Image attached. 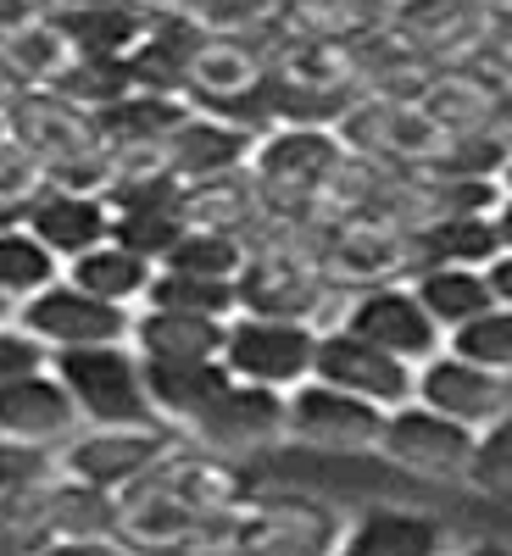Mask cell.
Segmentation results:
<instances>
[{
	"label": "cell",
	"instance_id": "obj_1",
	"mask_svg": "<svg viewBox=\"0 0 512 556\" xmlns=\"http://www.w3.org/2000/svg\"><path fill=\"white\" fill-rule=\"evenodd\" d=\"M51 367L73 390L84 424L96 429H134V424H162V412L146 384V356L134 340H107V345H73L51 351Z\"/></svg>",
	"mask_w": 512,
	"mask_h": 556
},
{
	"label": "cell",
	"instance_id": "obj_2",
	"mask_svg": "<svg viewBox=\"0 0 512 556\" xmlns=\"http://www.w3.org/2000/svg\"><path fill=\"white\" fill-rule=\"evenodd\" d=\"M317 340H323L317 323L267 317V312H235V317H228L223 362H228V374H235V379L296 390V384L312 379V367H317Z\"/></svg>",
	"mask_w": 512,
	"mask_h": 556
},
{
	"label": "cell",
	"instance_id": "obj_3",
	"mask_svg": "<svg viewBox=\"0 0 512 556\" xmlns=\"http://www.w3.org/2000/svg\"><path fill=\"white\" fill-rule=\"evenodd\" d=\"M17 323L45 340L51 351H73V345H107V340H134V306L107 301L96 290L73 285L62 273L57 285H45L39 295L17 301Z\"/></svg>",
	"mask_w": 512,
	"mask_h": 556
},
{
	"label": "cell",
	"instance_id": "obj_4",
	"mask_svg": "<svg viewBox=\"0 0 512 556\" xmlns=\"http://www.w3.org/2000/svg\"><path fill=\"white\" fill-rule=\"evenodd\" d=\"M474 445H479L474 424H462V417H451V412H440L429 401H417V395L390 406L385 440H379V451L390 462H401V468H412V473H435V479L469 473Z\"/></svg>",
	"mask_w": 512,
	"mask_h": 556
},
{
	"label": "cell",
	"instance_id": "obj_5",
	"mask_svg": "<svg viewBox=\"0 0 512 556\" xmlns=\"http://www.w3.org/2000/svg\"><path fill=\"white\" fill-rule=\"evenodd\" d=\"M346 329L367 334L374 345L407 356L412 367H424L435 351H446V329L435 323V312L424 306V295H417L412 285H396V278H385V285H362L346 312H340Z\"/></svg>",
	"mask_w": 512,
	"mask_h": 556
},
{
	"label": "cell",
	"instance_id": "obj_6",
	"mask_svg": "<svg viewBox=\"0 0 512 556\" xmlns=\"http://www.w3.org/2000/svg\"><path fill=\"white\" fill-rule=\"evenodd\" d=\"M173 451H178V434L167 429V417H162V424H134V429H96V434H84V440H67L62 473L96 484V490L123 495L134 479L157 473Z\"/></svg>",
	"mask_w": 512,
	"mask_h": 556
},
{
	"label": "cell",
	"instance_id": "obj_7",
	"mask_svg": "<svg viewBox=\"0 0 512 556\" xmlns=\"http://www.w3.org/2000/svg\"><path fill=\"white\" fill-rule=\"evenodd\" d=\"M217 545H246V551H335L340 529L335 513H323L296 495H246L235 513H223Z\"/></svg>",
	"mask_w": 512,
	"mask_h": 556
},
{
	"label": "cell",
	"instance_id": "obj_8",
	"mask_svg": "<svg viewBox=\"0 0 512 556\" xmlns=\"http://www.w3.org/2000/svg\"><path fill=\"white\" fill-rule=\"evenodd\" d=\"M385 417L390 406L367 401L346 384L329 379H307L290 390V434L323 451H362V445H379L385 440Z\"/></svg>",
	"mask_w": 512,
	"mask_h": 556
},
{
	"label": "cell",
	"instance_id": "obj_9",
	"mask_svg": "<svg viewBox=\"0 0 512 556\" xmlns=\"http://www.w3.org/2000/svg\"><path fill=\"white\" fill-rule=\"evenodd\" d=\"M190 434L207 451H257V445H273L278 434H290V390L251 384V379H228L201 406Z\"/></svg>",
	"mask_w": 512,
	"mask_h": 556
},
{
	"label": "cell",
	"instance_id": "obj_10",
	"mask_svg": "<svg viewBox=\"0 0 512 556\" xmlns=\"http://www.w3.org/2000/svg\"><path fill=\"white\" fill-rule=\"evenodd\" d=\"M329 285L335 278L323 273V262H307L285 245H251V262L240 273V312L317 323L329 306Z\"/></svg>",
	"mask_w": 512,
	"mask_h": 556
},
{
	"label": "cell",
	"instance_id": "obj_11",
	"mask_svg": "<svg viewBox=\"0 0 512 556\" xmlns=\"http://www.w3.org/2000/svg\"><path fill=\"white\" fill-rule=\"evenodd\" d=\"M312 379H329V384H346L367 401H379V406H401L417 395V367L385 345H374L367 334L346 329V323H335V329H323L317 340V367H312Z\"/></svg>",
	"mask_w": 512,
	"mask_h": 556
},
{
	"label": "cell",
	"instance_id": "obj_12",
	"mask_svg": "<svg viewBox=\"0 0 512 556\" xmlns=\"http://www.w3.org/2000/svg\"><path fill=\"white\" fill-rule=\"evenodd\" d=\"M407 267H412V228H401L379 212H357L323 245V273L335 285H385V278H396Z\"/></svg>",
	"mask_w": 512,
	"mask_h": 556
},
{
	"label": "cell",
	"instance_id": "obj_13",
	"mask_svg": "<svg viewBox=\"0 0 512 556\" xmlns=\"http://www.w3.org/2000/svg\"><path fill=\"white\" fill-rule=\"evenodd\" d=\"M257 128L223 117V112H207L196 106L167 139H162V162L184 178V184H201V178H217V173H235V167H251L257 156Z\"/></svg>",
	"mask_w": 512,
	"mask_h": 556
},
{
	"label": "cell",
	"instance_id": "obj_14",
	"mask_svg": "<svg viewBox=\"0 0 512 556\" xmlns=\"http://www.w3.org/2000/svg\"><path fill=\"white\" fill-rule=\"evenodd\" d=\"M7 128L23 139L28 151H39L45 162H62V156H73V151L101 146L96 112H84L78 101H67L62 89H51V84L17 89L12 106H7Z\"/></svg>",
	"mask_w": 512,
	"mask_h": 556
},
{
	"label": "cell",
	"instance_id": "obj_15",
	"mask_svg": "<svg viewBox=\"0 0 512 556\" xmlns=\"http://www.w3.org/2000/svg\"><path fill=\"white\" fill-rule=\"evenodd\" d=\"M417 401H429V406L462 417V424L485 429V424H496V417H507V374L457 356L446 345V351H435L424 367H417Z\"/></svg>",
	"mask_w": 512,
	"mask_h": 556
},
{
	"label": "cell",
	"instance_id": "obj_16",
	"mask_svg": "<svg viewBox=\"0 0 512 556\" xmlns=\"http://www.w3.org/2000/svg\"><path fill=\"white\" fill-rule=\"evenodd\" d=\"M78 424H84V412H78L73 390L62 384V374H57L51 362L0 384V434L39 440V445H62V440H73Z\"/></svg>",
	"mask_w": 512,
	"mask_h": 556
},
{
	"label": "cell",
	"instance_id": "obj_17",
	"mask_svg": "<svg viewBox=\"0 0 512 556\" xmlns=\"http://www.w3.org/2000/svg\"><path fill=\"white\" fill-rule=\"evenodd\" d=\"M28 228L51 245L62 262L96 251L101 240H112L117 228V206L112 195H89V190H62V184H45L28 201Z\"/></svg>",
	"mask_w": 512,
	"mask_h": 556
},
{
	"label": "cell",
	"instance_id": "obj_18",
	"mask_svg": "<svg viewBox=\"0 0 512 556\" xmlns=\"http://www.w3.org/2000/svg\"><path fill=\"white\" fill-rule=\"evenodd\" d=\"M207 523H212V518L196 513V506L184 501L162 473L134 479V484L117 495V529H123V540H134V545H196Z\"/></svg>",
	"mask_w": 512,
	"mask_h": 556
},
{
	"label": "cell",
	"instance_id": "obj_19",
	"mask_svg": "<svg viewBox=\"0 0 512 556\" xmlns=\"http://www.w3.org/2000/svg\"><path fill=\"white\" fill-rule=\"evenodd\" d=\"M267 73H273V67L251 51V39H235L228 28H212V39L201 45L196 62H190V101L223 112V106L246 101Z\"/></svg>",
	"mask_w": 512,
	"mask_h": 556
},
{
	"label": "cell",
	"instance_id": "obj_20",
	"mask_svg": "<svg viewBox=\"0 0 512 556\" xmlns=\"http://www.w3.org/2000/svg\"><path fill=\"white\" fill-rule=\"evenodd\" d=\"M235 379L228 374L223 356H146V384H151V401L157 412L167 417V424L190 429L201 406Z\"/></svg>",
	"mask_w": 512,
	"mask_h": 556
},
{
	"label": "cell",
	"instance_id": "obj_21",
	"mask_svg": "<svg viewBox=\"0 0 512 556\" xmlns=\"http://www.w3.org/2000/svg\"><path fill=\"white\" fill-rule=\"evenodd\" d=\"M51 17L62 23L78 56H128L146 39L157 7H146V0H107V7H57Z\"/></svg>",
	"mask_w": 512,
	"mask_h": 556
},
{
	"label": "cell",
	"instance_id": "obj_22",
	"mask_svg": "<svg viewBox=\"0 0 512 556\" xmlns=\"http://www.w3.org/2000/svg\"><path fill=\"white\" fill-rule=\"evenodd\" d=\"M501 256V228L496 212H446L412 228V273L429 262H469V267H490Z\"/></svg>",
	"mask_w": 512,
	"mask_h": 556
},
{
	"label": "cell",
	"instance_id": "obj_23",
	"mask_svg": "<svg viewBox=\"0 0 512 556\" xmlns=\"http://www.w3.org/2000/svg\"><path fill=\"white\" fill-rule=\"evenodd\" d=\"M446 545L451 540H446L440 518L407 513V506H374V513H362L340 534V551H351V556H429Z\"/></svg>",
	"mask_w": 512,
	"mask_h": 556
},
{
	"label": "cell",
	"instance_id": "obj_24",
	"mask_svg": "<svg viewBox=\"0 0 512 556\" xmlns=\"http://www.w3.org/2000/svg\"><path fill=\"white\" fill-rule=\"evenodd\" d=\"M196 112L190 96H162V89H134V96L112 101L96 112L101 146L107 151H128V146H162V139Z\"/></svg>",
	"mask_w": 512,
	"mask_h": 556
},
{
	"label": "cell",
	"instance_id": "obj_25",
	"mask_svg": "<svg viewBox=\"0 0 512 556\" xmlns=\"http://www.w3.org/2000/svg\"><path fill=\"white\" fill-rule=\"evenodd\" d=\"M134 345H139V356H223L228 317L139 306L134 312Z\"/></svg>",
	"mask_w": 512,
	"mask_h": 556
},
{
	"label": "cell",
	"instance_id": "obj_26",
	"mask_svg": "<svg viewBox=\"0 0 512 556\" xmlns=\"http://www.w3.org/2000/svg\"><path fill=\"white\" fill-rule=\"evenodd\" d=\"M157 267H162L157 256L134 251V245H123V240L112 235V240H101L96 251L73 256V262H67V278H73V285H84V290H96V295H107V301L139 306V301H146V290H151V278H157Z\"/></svg>",
	"mask_w": 512,
	"mask_h": 556
},
{
	"label": "cell",
	"instance_id": "obj_27",
	"mask_svg": "<svg viewBox=\"0 0 512 556\" xmlns=\"http://www.w3.org/2000/svg\"><path fill=\"white\" fill-rule=\"evenodd\" d=\"M496 96H501V78H485L474 67H451V73H435L424 84L417 106H424L429 117H440L451 134H490Z\"/></svg>",
	"mask_w": 512,
	"mask_h": 556
},
{
	"label": "cell",
	"instance_id": "obj_28",
	"mask_svg": "<svg viewBox=\"0 0 512 556\" xmlns=\"http://www.w3.org/2000/svg\"><path fill=\"white\" fill-rule=\"evenodd\" d=\"M412 290L424 295V306L435 312V323L451 334L462 329L469 317H479L485 306H496V290H490V273L485 267H469V262H429L412 273Z\"/></svg>",
	"mask_w": 512,
	"mask_h": 556
},
{
	"label": "cell",
	"instance_id": "obj_29",
	"mask_svg": "<svg viewBox=\"0 0 512 556\" xmlns=\"http://www.w3.org/2000/svg\"><path fill=\"white\" fill-rule=\"evenodd\" d=\"M184 217L190 223H207V228H235V235L251 240V223H262V184L257 173L235 167V173H217V178H201L184 190Z\"/></svg>",
	"mask_w": 512,
	"mask_h": 556
},
{
	"label": "cell",
	"instance_id": "obj_30",
	"mask_svg": "<svg viewBox=\"0 0 512 556\" xmlns=\"http://www.w3.org/2000/svg\"><path fill=\"white\" fill-rule=\"evenodd\" d=\"M73 39L62 34L57 17H45L34 28H17V34H0V67H7L17 84H57L73 62Z\"/></svg>",
	"mask_w": 512,
	"mask_h": 556
},
{
	"label": "cell",
	"instance_id": "obj_31",
	"mask_svg": "<svg viewBox=\"0 0 512 556\" xmlns=\"http://www.w3.org/2000/svg\"><path fill=\"white\" fill-rule=\"evenodd\" d=\"M62 273H67V262L45 245L28 223L0 228V295L28 301V295H39L45 285H57Z\"/></svg>",
	"mask_w": 512,
	"mask_h": 556
},
{
	"label": "cell",
	"instance_id": "obj_32",
	"mask_svg": "<svg viewBox=\"0 0 512 556\" xmlns=\"http://www.w3.org/2000/svg\"><path fill=\"white\" fill-rule=\"evenodd\" d=\"M139 306H167V312H207V317H235L240 312V278H207V273H178L157 267L151 290Z\"/></svg>",
	"mask_w": 512,
	"mask_h": 556
},
{
	"label": "cell",
	"instance_id": "obj_33",
	"mask_svg": "<svg viewBox=\"0 0 512 556\" xmlns=\"http://www.w3.org/2000/svg\"><path fill=\"white\" fill-rule=\"evenodd\" d=\"M246 262H251V240L235 235V228H207V223H190L178 235V245L162 256V267L207 273V278H240Z\"/></svg>",
	"mask_w": 512,
	"mask_h": 556
},
{
	"label": "cell",
	"instance_id": "obj_34",
	"mask_svg": "<svg viewBox=\"0 0 512 556\" xmlns=\"http://www.w3.org/2000/svg\"><path fill=\"white\" fill-rule=\"evenodd\" d=\"M184 501L196 506V513H207V518H217V513H235V506L246 501V484L223 468V462H207V456H184V451H173L162 468H157Z\"/></svg>",
	"mask_w": 512,
	"mask_h": 556
},
{
	"label": "cell",
	"instance_id": "obj_35",
	"mask_svg": "<svg viewBox=\"0 0 512 556\" xmlns=\"http://www.w3.org/2000/svg\"><path fill=\"white\" fill-rule=\"evenodd\" d=\"M51 89H62L67 101H78L84 112H101V106H112V101H123V96H134V67H128V56H73L67 62V73L51 84Z\"/></svg>",
	"mask_w": 512,
	"mask_h": 556
},
{
	"label": "cell",
	"instance_id": "obj_36",
	"mask_svg": "<svg viewBox=\"0 0 512 556\" xmlns=\"http://www.w3.org/2000/svg\"><path fill=\"white\" fill-rule=\"evenodd\" d=\"M446 345H451L457 356H469V362L496 367V374H512V306H507V301L485 306L479 317L462 323V329H451Z\"/></svg>",
	"mask_w": 512,
	"mask_h": 556
},
{
	"label": "cell",
	"instance_id": "obj_37",
	"mask_svg": "<svg viewBox=\"0 0 512 556\" xmlns=\"http://www.w3.org/2000/svg\"><path fill=\"white\" fill-rule=\"evenodd\" d=\"M190 228V217H184V206H139V212H117V228L112 235L134 251H146V256H167L178 245V235Z\"/></svg>",
	"mask_w": 512,
	"mask_h": 556
},
{
	"label": "cell",
	"instance_id": "obj_38",
	"mask_svg": "<svg viewBox=\"0 0 512 556\" xmlns=\"http://www.w3.org/2000/svg\"><path fill=\"white\" fill-rule=\"evenodd\" d=\"M62 462L51 456V445L39 440H17V434H0V501L7 495H23L45 479H57Z\"/></svg>",
	"mask_w": 512,
	"mask_h": 556
},
{
	"label": "cell",
	"instance_id": "obj_39",
	"mask_svg": "<svg viewBox=\"0 0 512 556\" xmlns=\"http://www.w3.org/2000/svg\"><path fill=\"white\" fill-rule=\"evenodd\" d=\"M469 479H474L485 495H512V417H496V424L479 429Z\"/></svg>",
	"mask_w": 512,
	"mask_h": 556
},
{
	"label": "cell",
	"instance_id": "obj_40",
	"mask_svg": "<svg viewBox=\"0 0 512 556\" xmlns=\"http://www.w3.org/2000/svg\"><path fill=\"white\" fill-rule=\"evenodd\" d=\"M39 190H45V156L28 151L7 128L0 134V201H34Z\"/></svg>",
	"mask_w": 512,
	"mask_h": 556
},
{
	"label": "cell",
	"instance_id": "obj_41",
	"mask_svg": "<svg viewBox=\"0 0 512 556\" xmlns=\"http://www.w3.org/2000/svg\"><path fill=\"white\" fill-rule=\"evenodd\" d=\"M45 362H51V345L34 340L17 317L0 323V384L17 379V374H34V367H45Z\"/></svg>",
	"mask_w": 512,
	"mask_h": 556
},
{
	"label": "cell",
	"instance_id": "obj_42",
	"mask_svg": "<svg viewBox=\"0 0 512 556\" xmlns=\"http://www.w3.org/2000/svg\"><path fill=\"white\" fill-rule=\"evenodd\" d=\"M57 7L51 0H0V34H17V28H34L45 23Z\"/></svg>",
	"mask_w": 512,
	"mask_h": 556
},
{
	"label": "cell",
	"instance_id": "obj_43",
	"mask_svg": "<svg viewBox=\"0 0 512 556\" xmlns=\"http://www.w3.org/2000/svg\"><path fill=\"white\" fill-rule=\"evenodd\" d=\"M485 273H490V290H496V301H507V306H512V251H501Z\"/></svg>",
	"mask_w": 512,
	"mask_h": 556
},
{
	"label": "cell",
	"instance_id": "obj_44",
	"mask_svg": "<svg viewBox=\"0 0 512 556\" xmlns=\"http://www.w3.org/2000/svg\"><path fill=\"white\" fill-rule=\"evenodd\" d=\"M490 134H501L507 146H512V78L501 84V96H496V123H490Z\"/></svg>",
	"mask_w": 512,
	"mask_h": 556
},
{
	"label": "cell",
	"instance_id": "obj_45",
	"mask_svg": "<svg viewBox=\"0 0 512 556\" xmlns=\"http://www.w3.org/2000/svg\"><path fill=\"white\" fill-rule=\"evenodd\" d=\"M496 228H501V251H512V195L496 206Z\"/></svg>",
	"mask_w": 512,
	"mask_h": 556
},
{
	"label": "cell",
	"instance_id": "obj_46",
	"mask_svg": "<svg viewBox=\"0 0 512 556\" xmlns=\"http://www.w3.org/2000/svg\"><path fill=\"white\" fill-rule=\"evenodd\" d=\"M12 317H17V301H12V295H0V323H12Z\"/></svg>",
	"mask_w": 512,
	"mask_h": 556
},
{
	"label": "cell",
	"instance_id": "obj_47",
	"mask_svg": "<svg viewBox=\"0 0 512 556\" xmlns=\"http://www.w3.org/2000/svg\"><path fill=\"white\" fill-rule=\"evenodd\" d=\"M501 190L512 195V156H507V167H501Z\"/></svg>",
	"mask_w": 512,
	"mask_h": 556
},
{
	"label": "cell",
	"instance_id": "obj_48",
	"mask_svg": "<svg viewBox=\"0 0 512 556\" xmlns=\"http://www.w3.org/2000/svg\"><path fill=\"white\" fill-rule=\"evenodd\" d=\"M490 7H496V12H507V17H512V0H490Z\"/></svg>",
	"mask_w": 512,
	"mask_h": 556
},
{
	"label": "cell",
	"instance_id": "obj_49",
	"mask_svg": "<svg viewBox=\"0 0 512 556\" xmlns=\"http://www.w3.org/2000/svg\"><path fill=\"white\" fill-rule=\"evenodd\" d=\"M0 134H7V112H0Z\"/></svg>",
	"mask_w": 512,
	"mask_h": 556
}]
</instances>
